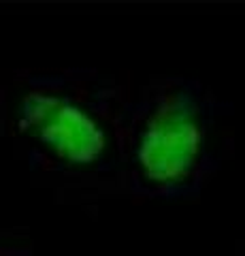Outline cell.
I'll list each match as a JSON object with an SVG mask.
<instances>
[{
  "label": "cell",
  "instance_id": "cell-1",
  "mask_svg": "<svg viewBox=\"0 0 245 256\" xmlns=\"http://www.w3.org/2000/svg\"><path fill=\"white\" fill-rule=\"evenodd\" d=\"M132 86L98 68H23L0 82V139L30 169L68 180L113 178Z\"/></svg>",
  "mask_w": 245,
  "mask_h": 256
},
{
  "label": "cell",
  "instance_id": "cell-2",
  "mask_svg": "<svg viewBox=\"0 0 245 256\" xmlns=\"http://www.w3.org/2000/svg\"><path fill=\"white\" fill-rule=\"evenodd\" d=\"M231 114L194 77L158 75L134 86L117 169L102 190L147 201L199 196L226 158Z\"/></svg>",
  "mask_w": 245,
  "mask_h": 256
},
{
  "label": "cell",
  "instance_id": "cell-3",
  "mask_svg": "<svg viewBox=\"0 0 245 256\" xmlns=\"http://www.w3.org/2000/svg\"><path fill=\"white\" fill-rule=\"evenodd\" d=\"M0 256H41L28 239L0 233Z\"/></svg>",
  "mask_w": 245,
  "mask_h": 256
}]
</instances>
